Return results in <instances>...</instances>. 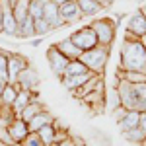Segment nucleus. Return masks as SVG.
Listing matches in <instances>:
<instances>
[{
    "label": "nucleus",
    "mask_w": 146,
    "mask_h": 146,
    "mask_svg": "<svg viewBox=\"0 0 146 146\" xmlns=\"http://www.w3.org/2000/svg\"><path fill=\"white\" fill-rule=\"evenodd\" d=\"M142 146H146V140H144V142H142Z\"/></svg>",
    "instance_id": "nucleus-42"
},
{
    "label": "nucleus",
    "mask_w": 146,
    "mask_h": 146,
    "mask_svg": "<svg viewBox=\"0 0 146 146\" xmlns=\"http://www.w3.org/2000/svg\"><path fill=\"white\" fill-rule=\"evenodd\" d=\"M123 136L129 140V142H133V144H142V142L146 140V135L140 131V127L131 129V131H123Z\"/></svg>",
    "instance_id": "nucleus-25"
},
{
    "label": "nucleus",
    "mask_w": 146,
    "mask_h": 146,
    "mask_svg": "<svg viewBox=\"0 0 146 146\" xmlns=\"http://www.w3.org/2000/svg\"><path fill=\"white\" fill-rule=\"evenodd\" d=\"M138 121H140V113L138 111H127L123 121H119V127H121V131H131V129L138 127Z\"/></svg>",
    "instance_id": "nucleus-22"
},
{
    "label": "nucleus",
    "mask_w": 146,
    "mask_h": 146,
    "mask_svg": "<svg viewBox=\"0 0 146 146\" xmlns=\"http://www.w3.org/2000/svg\"><path fill=\"white\" fill-rule=\"evenodd\" d=\"M138 127H140V131L146 135V113H140V121H138Z\"/></svg>",
    "instance_id": "nucleus-30"
},
{
    "label": "nucleus",
    "mask_w": 146,
    "mask_h": 146,
    "mask_svg": "<svg viewBox=\"0 0 146 146\" xmlns=\"http://www.w3.org/2000/svg\"><path fill=\"white\" fill-rule=\"evenodd\" d=\"M121 70L125 72H140L146 74V47L142 39L125 33L121 45Z\"/></svg>",
    "instance_id": "nucleus-1"
},
{
    "label": "nucleus",
    "mask_w": 146,
    "mask_h": 146,
    "mask_svg": "<svg viewBox=\"0 0 146 146\" xmlns=\"http://www.w3.org/2000/svg\"><path fill=\"white\" fill-rule=\"evenodd\" d=\"M0 33H2V6H0Z\"/></svg>",
    "instance_id": "nucleus-34"
},
{
    "label": "nucleus",
    "mask_w": 146,
    "mask_h": 146,
    "mask_svg": "<svg viewBox=\"0 0 146 146\" xmlns=\"http://www.w3.org/2000/svg\"><path fill=\"white\" fill-rule=\"evenodd\" d=\"M142 12H144V16H146V4H144V6H142Z\"/></svg>",
    "instance_id": "nucleus-40"
},
{
    "label": "nucleus",
    "mask_w": 146,
    "mask_h": 146,
    "mask_svg": "<svg viewBox=\"0 0 146 146\" xmlns=\"http://www.w3.org/2000/svg\"><path fill=\"white\" fill-rule=\"evenodd\" d=\"M47 2H49V0H31V4H29V16H31L33 20L43 18V8H45Z\"/></svg>",
    "instance_id": "nucleus-26"
},
{
    "label": "nucleus",
    "mask_w": 146,
    "mask_h": 146,
    "mask_svg": "<svg viewBox=\"0 0 146 146\" xmlns=\"http://www.w3.org/2000/svg\"><path fill=\"white\" fill-rule=\"evenodd\" d=\"M53 146H56V144H53Z\"/></svg>",
    "instance_id": "nucleus-43"
},
{
    "label": "nucleus",
    "mask_w": 146,
    "mask_h": 146,
    "mask_svg": "<svg viewBox=\"0 0 146 146\" xmlns=\"http://www.w3.org/2000/svg\"><path fill=\"white\" fill-rule=\"evenodd\" d=\"M10 146H22V144H20V142H14V144H10Z\"/></svg>",
    "instance_id": "nucleus-38"
},
{
    "label": "nucleus",
    "mask_w": 146,
    "mask_h": 146,
    "mask_svg": "<svg viewBox=\"0 0 146 146\" xmlns=\"http://www.w3.org/2000/svg\"><path fill=\"white\" fill-rule=\"evenodd\" d=\"M37 135H39L41 142H43L45 146H53V144H55L56 131H55V127H53V123H51V125H45L43 129H39V131H37Z\"/></svg>",
    "instance_id": "nucleus-23"
},
{
    "label": "nucleus",
    "mask_w": 146,
    "mask_h": 146,
    "mask_svg": "<svg viewBox=\"0 0 146 146\" xmlns=\"http://www.w3.org/2000/svg\"><path fill=\"white\" fill-rule=\"evenodd\" d=\"M70 41L78 47L80 51H90V49L100 45V43H98V37H96V33H94V29H92L90 25L80 27L74 33H70Z\"/></svg>",
    "instance_id": "nucleus-5"
},
{
    "label": "nucleus",
    "mask_w": 146,
    "mask_h": 146,
    "mask_svg": "<svg viewBox=\"0 0 146 146\" xmlns=\"http://www.w3.org/2000/svg\"><path fill=\"white\" fill-rule=\"evenodd\" d=\"M41 111H45V105H43V103H39V101L35 100V96H33V98H31V101H29V105H27V107L20 113V119H22V121H25V123H29L35 115H39Z\"/></svg>",
    "instance_id": "nucleus-16"
},
{
    "label": "nucleus",
    "mask_w": 146,
    "mask_h": 146,
    "mask_svg": "<svg viewBox=\"0 0 146 146\" xmlns=\"http://www.w3.org/2000/svg\"><path fill=\"white\" fill-rule=\"evenodd\" d=\"M20 144H22V146H45L43 142H41V138H39L37 133H29V135L25 136Z\"/></svg>",
    "instance_id": "nucleus-27"
},
{
    "label": "nucleus",
    "mask_w": 146,
    "mask_h": 146,
    "mask_svg": "<svg viewBox=\"0 0 146 146\" xmlns=\"http://www.w3.org/2000/svg\"><path fill=\"white\" fill-rule=\"evenodd\" d=\"M29 66V62H27V58L22 55H18V53H12L8 56V84H16L18 82V76L22 74L25 68Z\"/></svg>",
    "instance_id": "nucleus-7"
},
{
    "label": "nucleus",
    "mask_w": 146,
    "mask_h": 146,
    "mask_svg": "<svg viewBox=\"0 0 146 146\" xmlns=\"http://www.w3.org/2000/svg\"><path fill=\"white\" fill-rule=\"evenodd\" d=\"M127 33L133 35V37H136V39H142L146 35V16L144 12H142V8L140 10H136L131 18H129V22H127Z\"/></svg>",
    "instance_id": "nucleus-8"
},
{
    "label": "nucleus",
    "mask_w": 146,
    "mask_h": 146,
    "mask_svg": "<svg viewBox=\"0 0 146 146\" xmlns=\"http://www.w3.org/2000/svg\"><path fill=\"white\" fill-rule=\"evenodd\" d=\"M4 86H6V84H2V82H0V96H2V92H4Z\"/></svg>",
    "instance_id": "nucleus-35"
},
{
    "label": "nucleus",
    "mask_w": 146,
    "mask_h": 146,
    "mask_svg": "<svg viewBox=\"0 0 146 146\" xmlns=\"http://www.w3.org/2000/svg\"><path fill=\"white\" fill-rule=\"evenodd\" d=\"M142 43H144V47H146V35H144V37H142Z\"/></svg>",
    "instance_id": "nucleus-39"
},
{
    "label": "nucleus",
    "mask_w": 146,
    "mask_h": 146,
    "mask_svg": "<svg viewBox=\"0 0 146 146\" xmlns=\"http://www.w3.org/2000/svg\"><path fill=\"white\" fill-rule=\"evenodd\" d=\"M107 58H109V47L98 45V47H94V49H90V51H84L78 60L84 62L90 72L103 76V70H105V64H107Z\"/></svg>",
    "instance_id": "nucleus-3"
},
{
    "label": "nucleus",
    "mask_w": 146,
    "mask_h": 146,
    "mask_svg": "<svg viewBox=\"0 0 146 146\" xmlns=\"http://www.w3.org/2000/svg\"><path fill=\"white\" fill-rule=\"evenodd\" d=\"M22 92V86L16 82V84H6L4 86V92H2V103L4 105H12L14 101H16V98H18V94Z\"/></svg>",
    "instance_id": "nucleus-19"
},
{
    "label": "nucleus",
    "mask_w": 146,
    "mask_h": 146,
    "mask_svg": "<svg viewBox=\"0 0 146 146\" xmlns=\"http://www.w3.org/2000/svg\"><path fill=\"white\" fill-rule=\"evenodd\" d=\"M86 72H90L84 62H80V60H70L68 62L66 70H64V76H78V74H86Z\"/></svg>",
    "instance_id": "nucleus-24"
},
{
    "label": "nucleus",
    "mask_w": 146,
    "mask_h": 146,
    "mask_svg": "<svg viewBox=\"0 0 146 146\" xmlns=\"http://www.w3.org/2000/svg\"><path fill=\"white\" fill-rule=\"evenodd\" d=\"M6 2H8L10 6H14V4H16V0H6Z\"/></svg>",
    "instance_id": "nucleus-36"
},
{
    "label": "nucleus",
    "mask_w": 146,
    "mask_h": 146,
    "mask_svg": "<svg viewBox=\"0 0 146 146\" xmlns=\"http://www.w3.org/2000/svg\"><path fill=\"white\" fill-rule=\"evenodd\" d=\"M56 146H76V144L72 142V138H66L64 142H60V144H56Z\"/></svg>",
    "instance_id": "nucleus-32"
},
{
    "label": "nucleus",
    "mask_w": 146,
    "mask_h": 146,
    "mask_svg": "<svg viewBox=\"0 0 146 146\" xmlns=\"http://www.w3.org/2000/svg\"><path fill=\"white\" fill-rule=\"evenodd\" d=\"M6 135L10 136L12 142H22L25 136L29 135V129H27V123L22 121L20 117H16L12 123L6 125Z\"/></svg>",
    "instance_id": "nucleus-10"
},
{
    "label": "nucleus",
    "mask_w": 146,
    "mask_h": 146,
    "mask_svg": "<svg viewBox=\"0 0 146 146\" xmlns=\"http://www.w3.org/2000/svg\"><path fill=\"white\" fill-rule=\"evenodd\" d=\"M29 4H31V0H16V4L12 6L14 18H16V22H18V27H20V23L29 16Z\"/></svg>",
    "instance_id": "nucleus-17"
},
{
    "label": "nucleus",
    "mask_w": 146,
    "mask_h": 146,
    "mask_svg": "<svg viewBox=\"0 0 146 146\" xmlns=\"http://www.w3.org/2000/svg\"><path fill=\"white\" fill-rule=\"evenodd\" d=\"M18 84L22 86V90L35 92V90H37V86H39V74H37L31 66H27L22 74L18 76Z\"/></svg>",
    "instance_id": "nucleus-11"
},
{
    "label": "nucleus",
    "mask_w": 146,
    "mask_h": 146,
    "mask_svg": "<svg viewBox=\"0 0 146 146\" xmlns=\"http://www.w3.org/2000/svg\"><path fill=\"white\" fill-rule=\"evenodd\" d=\"M2 105H4V103H2V98H0V109H2Z\"/></svg>",
    "instance_id": "nucleus-41"
},
{
    "label": "nucleus",
    "mask_w": 146,
    "mask_h": 146,
    "mask_svg": "<svg viewBox=\"0 0 146 146\" xmlns=\"http://www.w3.org/2000/svg\"><path fill=\"white\" fill-rule=\"evenodd\" d=\"M53 4H56V6H62V4H66V2H70V0H51Z\"/></svg>",
    "instance_id": "nucleus-33"
},
{
    "label": "nucleus",
    "mask_w": 146,
    "mask_h": 146,
    "mask_svg": "<svg viewBox=\"0 0 146 146\" xmlns=\"http://www.w3.org/2000/svg\"><path fill=\"white\" fill-rule=\"evenodd\" d=\"M2 6V33L10 35V37H18V22L14 18V10L6 0H0Z\"/></svg>",
    "instance_id": "nucleus-9"
},
{
    "label": "nucleus",
    "mask_w": 146,
    "mask_h": 146,
    "mask_svg": "<svg viewBox=\"0 0 146 146\" xmlns=\"http://www.w3.org/2000/svg\"><path fill=\"white\" fill-rule=\"evenodd\" d=\"M31 92H27V90H22L20 94H18V98H16V101L12 103V109H14V113H16V117H20V113L29 105V101H31Z\"/></svg>",
    "instance_id": "nucleus-18"
},
{
    "label": "nucleus",
    "mask_w": 146,
    "mask_h": 146,
    "mask_svg": "<svg viewBox=\"0 0 146 146\" xmlns=\"http://www.w3.org/2000/svg\"><path fill=\"white\" fill-rule=\"evenodd\" d=\"M125 115H127V109H125V107H117V109L113 111V117L117 119V123H119V121H123Z\"/></svg>",
    "instance_id": "nucleus-29"
},
{
    "label": "nucleus",
    "mask_w": 146,
    "mask_h": 146,
    "mask_svg": "<svg viewBox=\"0 0 146 146\" xmlns=\"http://www.w3.org/2000/svg\"><path fill=\"white\" fill-rule=\"evenodd\" d=\"M33 35H35V20L31 16H27L18 27V37L20 39H31Z\"/></svg>",
    "instance_id": "nucleus-20"
},
{
    "label": "nucleus",
    "mask_w": 146,
    "mask_h": 146,
    "mask_svg": "<svg viewBox=\"0 0 146 146\" xmlns=\"http://www.w3.org/2000/svg\"><path fill=\"white\" fill-rule=\"evenodd\" d=\"M0 82L8 84V70H0Z\"/></svg>",
    "instance_id": "nucleus-31"
},
{
    "label": "nucleus",
    "mask_w": 146,
    "mask_h": 146,
    "mask_svg": "<svg viewBox=\"0 0 146 146\" xmlns=\"http://www.w3.org/2000/svg\"><path fill=\"white\" fill-rule=\"evenodd\" d=\"M49 31H53V29H51V25H49L43 18L35 20V35H47Z\"/></svg>",
    "instance_id": "nucleus-28"
},
{
    "label": "nucleus",
    "mask_w": 146,
    "mask_h": 146,
    "mask_svg": "<svg viewBox=\"0 0 146 146\" xmlns=\"http://www.w3.org/2000/svg\"><path fill=\"white\" fill-rule=\"evenodd\" d=\"M92 76H94V72H86V74H78V76H62L60 80H62V86L68 92H74V90H78V88H82Z\"/></svg>",
    "instance_id": "nucleus-14"
},
{
    "label": "nucleus",
    "mask_w": 146,
    "mask_h": 146,
    "mask_svg": "<svg viewBox=\"0 0 146 146\" xmlns=\"http://www.w3.org/2000/svg\"><path fill=\"white\" fill-rule=\"evenodd\" d=\"M55 47H56V49H58V51H60L64 56H66L68 60H78L80 56H82V53H84V51H80L78 47L70 41V37H66V39H62V41L55 43Z\"/></svg>",
    "instance_id": "nucleus-13"
},
{
    "label": "nucleus",
    "mask_w": 146,
    "mask_h": 146,
    "mask_svg": "<svg viewBox=\"0 0 146 146\" xmlns=\"http://www.w3.org/2000/svg\"><path fill=\"white\" fill-rule=\"evenodd\" d=\"M58 14H60V18H62L66 23H72V22L82 20V12H80L76 0H70V2H66V4L58 6Z\"/></svg>",
    "instance_id": "nucleus-12"
},
{
    "label": "nucleus",
    "mask_w": 146,
    "mask_h": 146,
    "mask_svg": "<svg viewBox=\"0 0 146 146\" xmlns=\"http://www.w3.org/2000/svg\"><path fill=\"white\" fill-rule=\"evenodd\" d=\"M94 33L98 37V43L101 47H111L113 39H115V31H117V22L111 18H98L90 23Z\"/></svg>",
    "instance_id": "nucleus-4"
},
{
    "label": "nucleus",
    "mask_w": 146,
    "mask_h": 146,
    "mask_svg": "<svg viewBox=\"0 0 146 146\" xmlns=\"http://www.w3.org/2000/svg\"><path fill=\"white\" fill-rule=\"evenodd\" d=\"M76 2H78V8L82 12V16H96L98 12L103 10L101 4L96 2V0H76Z\"/></svg>",
    "instance_id": "nucleus-21"
},
{
    "label": "nucleus",
    "mask_w": 146,
    "mask_h": 146,
    "mask_svg": "<svg viewBox=\"0 0 146 146\" xmlns=\"http://www.w3.org/2000/svg\"><path fill=\"white\" fill-rule=\"evenodd\" d=\"M0 146H8V144H6V142H4V140H2V138H0Z\"/></svg>",
    "instance_id": "nucleus-37"
},
{
    "label": "nucleus",
    "mask_w": 146,
    "mask_h": 146,
    "mask_svg": "<svg viewBox=\"0 0 146 146\" xmlns=\"http://www.w3.org/2000/svg\"><path fill=\"white\" fill-rule=\"evenodd\" d=\"M53 121H55V119H53V115L49 113V109H45V111L39 113V115H35L33 119L27 123V129H29V133H37L39 129H43L45 125H51Z\"/></svg>",
    "instance_id": "nucleus-15"
},
{
    "label": "nucleus",
    "mask_w": 146,
    "mask_h": 146,
    "mask_svg": "<svg viewBox=\"0 0 146 146\" xmlns=\"http://www.w3.org/2000/svg\"><path fill=\"white\" fill-rule=\"evenodd\" d=\"M117 94L121 107L127 111L146 113V84H131L127 80H117Z\"/></svg>",
    "instance_id": "nucleus-2"
},
{
    "label": "nucleus",
    "mask_w": 146,
    "mask_h": 146,
    "mask_svg": "<svg viewBox=\"0 0 146 146\" xmlns=\"http://www.w3.org/2000/svg\"><path fill=\"white\" fill-rule=\"evenodd\" d=\"M47 62L51 64V70L55 72L56 76L62 78V76H64V70H66V66H68L70 60H68L66 56L62 55L55 45H51L49 49H47Z\"/></svg>",
    "instance_id": "nucleus-6"
}]
</instances>
